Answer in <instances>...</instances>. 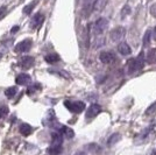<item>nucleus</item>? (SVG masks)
Instances as JSON below:
<instances>
[{"label": "nucleus", "mask_w": 156, "mask_h": 155, "mask_svg": "<svg viewBox=\"0 0 156 155\" xmlns=\"http://www.w3.org/2000/svg\"><path fill=\"white\" fill-rule=\"evenodd\" d=\"M107 27H108V20L105 18H99L93 25V33L96 35H100L106 31Z\"/></svg>", "instance_id": "obj_2"}, {"label": "nucleus", "mask_w": 156, "mask_h": 155, "mask_svg": "<svg viewBox=\"0 0 156 155\" xmlns=\"http://www.w3.org/2000/svg\"><path fill=\"white\" fill-rule=\"evenodd\" d=\"M150 39H151V32L147 31L143 35V45L144 47H148L150 45Z\"/></svg>", "instance_id": "obj_23"}, {"label": "nucleus", "mask_w": 156, "mask_h": 155, "mask_svg": "<svg viewBox=\"0 0 156 155\" xmlns=\"http://www.w3.org/2000/svg\"><path fill=\"white\" fill-rule=\"evenodd\" d=\"M32 45H33L32 40L26 39L23 40V41H21V42H19L18 45H15L14 50H15V52H26L32 48Z\"/></svg>", "instance_id": "obj_4"}, {"label": "nucleus", "mask_w": 156, "mask_h": 155, "mask_svg": "<svg viewBox=\"0 0 156 155\" xmlns=\"http://www.w3.org/2000/svg\"><path fill=\"white\" fill-rule=\"evenodd\" d=\"M20 133L25 136L30 135L33 133V127L28 124H21L20 125Z\"/></svg>", "instance_id": "obj_14"}, {"label": "nucleus", "mask_w": 156, "mask_h": 155, "mask_svg": "<svg viewBox=\"0 0 156 155\" xmlns=\"http://www.w3.org/2000/svg\"><path fill=\"white\" fill-rule=\"evenodd\" d=\"M127 69H128V72L129 74H133L137 70V65H136V59L135 58H130L127 61Z\"/></svg>", "instance_id": "obj_15"}, {"label": "nucleus", "mask_w": 156, "mask_h": 155, "mask_svg": "<svg viewBox=\"0 0 156 155\" xmlns=\"http://www.w3.org/2000/svg\"><path fill=\"white\" fill-rule=\"evenodd\" d=\"M34 62H35V59L32 56H23V57L20 59L19 65L22 69L27 70V69H30L33 65H34Z\"/></svg>", "instance_id": "obj_8"}, {"label": "nucleus", "mask_w": 156, "mask_h": 155, "mask_svg": "<svg viewBox=\"0 0 156 155\" xmlns=\"http://www.w3.org/2000/svg\"><path fill=\"white\" fill-rule=\"evenodd\" d=\"M119 140H120V134H119V133H114V134H112V135L108 138L107 145H108V146H113V145L117 143Z\"/></svg>", "instance_id": "obj_21"}, {"label": "nucleus", "mask_w": 156, "mask_h": 155, "mask_svg": "<svg viewBox=\"0 0 156 155\" xmlns=\"http://www.w3.org/2000/svg\"><path fill=\"white\" fill-rule=\"evenodd\" d=\"M146 61H147L148 64L155 63L156 62V50L155 49H150L149 52H148L147 56H146Z\"/></svg>", "instance_id": "obj_17"}, {"label": "nucleus", "mask_w": 156, "mask_h": 155, "mask_svg": "<svg viewBox=\"0 0 156 155\" xmlns=\"http://www.w3.org/2000/svg\"><path fill=\"white\" fill-rule=\"evenodd\" d=\"M99 59L104 64H111V63H113L115 61V56H114L113 52H100V55H99Z\"/></svg>", "instance_id": "obj_6"}, {"label": "nucleus", "mask_w": 156, "mask_h": 155, "mask_svg": "<svg viewBox=\"0 0 156 155\" xmlns=\"http://www.w3.org/2000/svg\"><path fill=\"white\" fill-rule=\"evenodd\" d=\"M18 31H19V26H14V28H12V31H11V32L15 33V32H18Z\"/></svg>", "instance_id": "obj_34"}, {"label": "nucleus", "mask_w": 156, "mask_h": 155, "mask_svg": "<svg viewBox=\"0 0 156 155\" xmlns=\"http://www.w3.org/2000/svg\"><path fill=\"white\" fill-rule=\"evenodd\" d=\"M59 133H61L62 135H64L65 138H68V139H71V138H73V135H75L73 129H71L70 127H66V126H61Z\"/></svg>", "instance_id": "obj_13"}, {"label": "nucleus", "mask_w": 156, "mask_h": 155, "mask_svg": "<svg viewBox=\"0 0 156 155\" xmlns=\"http://www.w3.org/2000/svg\"><path fill=\"white\" fill-rule=\"evenodd\" d=\"M94 2H96V0H85L84 1L83 8H82V15L84 18H87L94 9Z\"/></svg>", "instance_id": "obj_5"}, {"label": "nucleus", "mask_w": 156, "mask_h": 155, "mask_svg": "<svg viewBox=\"0 0 156 155\" xmlns=\"http://www.w3.org/2000/svg\"><path fill=\"white\" fill-rule=\"evenodd\" d=\"M6 11H7V7L6 6H2V7H0V18L4 15V14L6 13Z\"/></svg>", "instance_id": "obj_32"}, {"label": "nucleus", "mask_w": 156, "mask_h": 155, "mask_svg": "<svg viewBox=\"0 0 156 155\" xmlns=\"http://www.w3.org/2000/svg\"><path fill=\"white\" fill-rule=\"evenodd\" d=\"M125 35H126V29L122 26H119L114 29H112L110 33V38L113 42H118V41L122 40L125 38Z\"/></svg>", "instance_id": "obj_3"}, {"label": "nucleus", "mask_w": 156, "mask_h": 155, "mask_svg": "<svg viewBox=\"0 0 156 155\" xmlns=\"http://www.w3.org/2000/svg\"><path fill=\"white\" fill-rule=\"evenodd\" d=\"M44 21V15L42 13H36L34 16L32 18V21H30V27L32 28H39Z\"/></svg>", "instance_id": "obj_9"}, {"label": "nucleus", "mask_w": 156, "mask_h": 155, "mask_svg": "<svg viewBox=\"0 0 156 155\" xmlns=\"http://www.w3.org/2000/svg\"><path fill=\"white\" fill-rule=\"evenodd\" d=\"M63 135L59 133V132H54L51 134V145L55 146H62V142H63Z\"/></svg>", "instance_id": "obj_12"}, {"label": "nucleus", "mask_w": 156, "mask_h": 155, "mask_svg": "<svg viewBox=\"0 0 156 155\" xmlns=\"http://www.w3.org/2000/svg\"><path fill=\"white\" fill-rule=\"evenodd\" d=\"M101 111V107L98 105V104H92L91 106L87 109L86 111V119H93L100 113Z\"/></svg>", "instance_id": "obj_7"}, {"label": "nucleus", "mask_w": 156, "mask_h": 155, "mask_svg": "<svg viewBox=\"0 0 156 155\" xmlns=\"http://www.w3.org/2000/svg\"><path fill=\"white\" fill-rule=\"evenodd\" d=\"M150 14H151L153 16H155V18H156V4L151 5V7H150Z\"/></svg>", "instance_id": "obj_30"}, {"label": "nucleus", "mask_w": 156, "mask_h": 155, "mask_svg": "<svg viewBox=\"0 0 156 155\" xmlns=\"http://www.w3.org/2000/svg\"><path fill=\"white\" fill-rule=\"evenodd\" d=\"M48 154L49 155H59L62 154V152H63V148H62V146H55V145H51L49 148H48Z\"/></svg>", "instance_id": "obj_16"}, {"label": "nucleus", "mask_w": 156, "mask_h": 155, "mask_svg": "<svg viewBox=\"0 0 156 155\" xmlns=\"http://www.w3.org/2000/svg\"><path fill=\"white\" fill-rule=\"evenodd\" d=\"M151 38L156 41V27L154 28V31H153V35H151Z\"/></svg>", "instance_id": "obj_33"}, {"label": "nucleus", "mask_w": 156, "mask_h": 155, "mask_svg": "<svg viewBox=\"0 0 156 155\" xmlns=\"http://www.w3.org/2000/svg\"><path fill=\"white\" fill-rule=\"evenodd\" d=\"M36 90H41V85L37 84V83H34L32 86H29V88H28L27 92H28V95H32V93H34Z\"/></svg>", "instance_id": "obj_26"}, {"label": "nucleus", "mask_w": 156, "mask_h": 155, "mask_svg": "<svg viewBox=\"0 0 156 155\" xmlns=\"http://www.w3.org/2000/svg\"><path fill=\"white\" fill-rule=\"evenodd\" d=\"M8 107L7 106H0V119L1 118H4V117H6L8 114Z\"/></svg>", "instance_id": "obj_27"}, {"label": "nucleus", "mask_w": 156, "mask_h": 155, "mask_svg": "<svg viewBox=\"0 0 156 155\" xmlns=\"http://www.w3.org/2000/svg\"><path fill=\"white\" fill-rule=\"evenodd\" d=\"M16 92H18V89L15 88V86H11V88H8L6 89L5 91V96L7 98H13L15 95H16Z\"/></svg>", "instance_id": "obj_22"}, {"label": "nucleus", "mask_w": 156, "mask_h": 155, "mask_svg": "<svg viewBox=\"0 0 156 155\" xmlns=\"http://www.w3.org/2000/svg\"><path fill=\"white\" fill-rule=\"evenodd\" d=\"M18 85H28L32 83V77L28 74H20L15 79Z\"/></svg>", "instance_id": "obj_10"}, {"label": "nucleus", "mask_w": 156, "mask_h": 155, "mask_svg": "<svg viewBox=\"0 0 156 155\" xmlns=\"http://www.w3.org/2000/svg\"><path fill=\"white\" fill-rule=\"evenodd\" d=\"M106 2H107L106 0H96V2H94V11L101 12L105 8V6H106Z\"/></svg>", "instance_id": "obj_19"}, {"label": "nucleus", "mask_w": 156, "mask_h": 155, "mask_svg": "<svg viewBox=\"0 0 156 155\" xmlns=\"http://www.w3.org/2000/svg\"><path fill=\"white\" fill-rule=\"evenodd\" d=\"M44 59H46V62H48V63L52 64V63H56V62H58V61H59V56L57 55V54H48V55H46Z\"/></svg>", "instance_id": "obj_18"}, {"label": "nucleus", "mask_w": 156, "mask_h": 155, "mask_svg": "<svg viewBox=\"0 0 156 155\" xmlns=\"http://www.w3.org/2000/svg\"><path fill=\"white\" fill-rule=\"evenodd\" d=\"M64 106L72 113H82L85 110V104L79 100H65Z\"/></svg>", "instance_id": "obj_1"}, {"label": "nucleus", "mask_w": 156, "mask_h": 155, "mask_svg": "<svg viewBox=\"0 0 156 155\" xmlns=\"http://www.w3.org/2000/svg\"><path fill=\"white\" fill-rule=\"evenodd\" d=\"M154 109H156V104H153V105H151V106H150L149 109H148V110H147V112H146V113H147V114H151V113H153V112H154Z\"/></svg>", "instance_id": "obj_31"}, {"label": "nucleus", "mask_w": 156, "mask_h": 155, "mask_svg": "<svg viewBox=\"0 0 156 155\" xmlns=\"http://www.w3.org/2000/svg\"><path fill=\"white\" fill-rule=\"evenodd\" d=\"M36 4H37V1H33V2H30L29 5H27V6L23 8V13H25V14H30V12L34 9V7L36 6Z\"/></svg>", "instance_id": "obj_24"}, {"label": "nucleus", "mask_w": 156, "mask_h": 155, "mask_svg": "<svg viewBox=\"0 0 156 155\" xmlns=\"http://www.w3.org/2000/svg\"><path fill=\"white\" fill-rule=\"evenodd\" d=\"M130 13V7L128 6V5H126V6H124V8H122V11H121V16H122V19H124L126 15H128V14Z\"/></svg>", "instance_id": "obj_29"}, {"label": "nucleus", "mask_w": 156, "mask_h": 155, "mask_svg": "<svg viewBox=\"0 0 156 155\" xmlns=\"http://www.w3.org/2000/svg\"><path fill=\"white\" fill-rule=\"evenodd\" d=\"M104 45V38L100 36V35H96V40H94V47L99 48V47H103Z\"/></svg>", "instance_id": "obj_25"}, {"label": "nucleus", "mask_w": 156, "mask_h": 155, "mask_svg": "<svg viewBox=\"0 0 156 155\" xmlns=\"http://www.w3.org/2000/svg\"><path fill=\"white\" fill-rule=\"evenodd\" d=\"M136 65H137V70H141L143 68V65L146 63V59H144V55H143V52H141L136 58Z\"/></svg>", "instance_id": "obj_20"}, {"label": "nucleus", "mask_w": 156, "mask_h": 155, "mask_svg": "<svg viewBox=\"0 0 156 155\" xmlns=\"http://www.w3.org/2000/svg\"><path fill=\"white\" fill-rule=\"evenodd\" d=\"M118 52H120L121 55H124V56H127V55H130L132 49L126 42H121V43L118 45Z\"/></svg>", "instance_id": "obj_11"}, {"label": "nucleus", "mask_w": 156, "mask_h": 155, "mask_svg": "<svg viewBox=\"0 0 156 155\" xmlns=\"http://www.w3.org/2000/svg\"><path fill=\"white\" fill-rule=\"evenodd\" d=\"M0 59H1V54H0Z\"/></svg>", "instance_id": "obj_36"}, {"label": "nucleus", "mask_w": 156, "mask_h": 155, "mask_svg": "<svg viewBox=\"0 0 156 155\" xmlns=\"http://www.w3.org/2000/svg\"><path fill=\"white\" fill-rule=\"evenodd\" d=\"M99 148H100V147L97 146L96 143H91V145L87 146V149H89L90 152H92V153H97L98 150H99Z\"/></svg>", "instance_id": "obj_28"}, {"label": "nucleus", "mask_w": 156, "mask_h": 155, "mask_svg": "<svg viewBox=\"0 0 156 155\" xmlns=\"http://www.w3.org/2000/svg\"><path fill=\"white\" fill-rule=\"evenodd\" d=\"M73 155H85L84 152H77V153H75Z\"/></svg>", "instance_id": "obj_35"}]
</instances>
